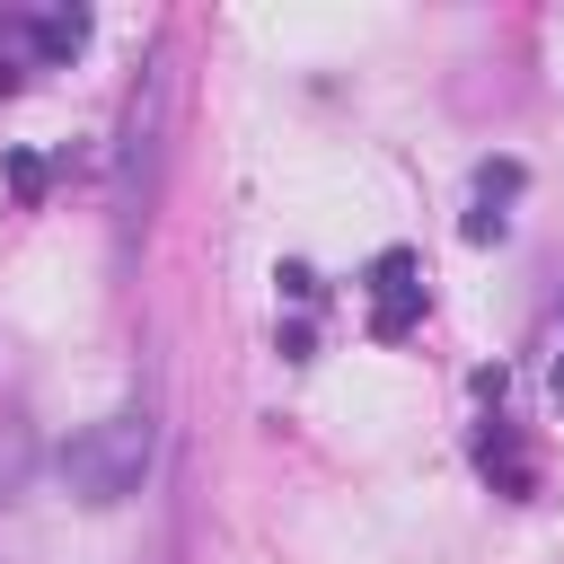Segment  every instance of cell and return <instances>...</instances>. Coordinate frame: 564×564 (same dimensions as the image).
<instances>
[{
	"mask_svg": "<svg viewBox=\"0 0 564 564\" xmlns=\"http://www.w3.org/2000/svg\"><path fill=\"white\" fill-rule=\"evenodd\" d=\"M9 88H18V70H9V53H0V97H9Z\"/></svg>",
	"mask_w": 564,
	"mask_h": 564,
	"instance_id": "cell-8",
	"label": "cell"
},
{
	"mask_svg": "<svg viewBox=\"0 0 564 564\" xmlns=\"http://www.w3.org/2000/svg\"><path fill=\"white\" fill-rule=\"evenodd\" d=\"M159 132H167V62L141 70L132 106H123V150H115V212L141 220L150 212V167H159Z\"/></svg>",
	"mask_w": 564,
	"mask_h": 564,
	"instance_id": "cell-2",
	"label": "cell"
},
{
	"mask_svg": "<svg viewBox=\"0 0 564 564\" xmlns=\"http://www.w3.org/2000/svg\"><path fill=\"white\" fill-rule=\"evenodd\" d=\"M9 194H18V203H35V194H44V159H26V150H18V159H9Z\"/></svg>",
	"mask_w": 564,
	"mask_h": 564,
	"instance_id": "cell-7",
	"label": "cell"
},
{
	"mask_svg": "<svg viewBox=\"0 0 564 564\" xmlns=\"http://www.w3.org/2000/svg\"><path fill=\"white\" fill-rule=\"evenodd\" d=\"M555 405H564V352H555Z\"/></svg>",
	"mask_w": 564,
	"mask_h": 564,
	"instance_id": "cell-9",
	"label": "cell"
},
{
	"mask_svg": "<svg viewBox=\"0 0 564 564\" xmlns=\"http://www.w3.org/2000/svg\"><path fill=\"white\" fill-rule=\"evenodd\" d=\"M150 449H159V423H150V405L132 397V405H115V414H97L88 432L62 441V485H70L79 502H123V494H141Z\"/></svg>",
	"mask_w": 564,
	"mask_h": 564,
	"instance_id": "cell-1",
	"label": "cell"
},
{
	"mask_svg": "<svg viewBox=\"0 0 564 564\" xmlns=\"http://www.w3.org/2000/svg\"><path fill=\"white\" fill-rule=\"evenodd\" d=\"M476 467H485V476H494V485H502L511 502H520V494H538V467L520 458L511 423H485V432H476Z\"/></svg>",
	"mask_w": 564,
	"mask_h": 564,
	"instance_id": "cell-6",
	"label": "cell"
},
{
	"mask_svg": "<svg viewBox=\"0 0 564 564\" xmlns=\"http://www.w3.org/2000/svg\"><path fill=\"white\" fill-rule=\"evenodd\" d=\"M18 35H26V53H35V62H70V53L88 44V9H26V18H18Z\"/></svg>",
	"mask_w": 564,
	"mask_h": 564,
	"instance_id": "cell-4",
	"label": "cell"
},
{
	"mask_svg": "<svg viewBox=\"0 0 564 564\" xmlns=\"http://www.w3.org/2000/svg\"><path fill=\"white\" fill-rule=\"evenodd\" d=\"M414 317H423V256L414 247L370 256V335L397 344V335H414Z\"/></svg>",
	"mask_w": 564,
	"mask_h": 564,
	"instance_id": "cell-3",
	"label": "cell"
},
{
	"mask_svg": "<svg viewBox=\"0 0 564 564\" xmlns=\"http://www.w3.org/2000/svg\"><path fill=\"white\" fill-rule=\"evenodd\" d=\"M520 194V159H485L476 167V212H467V238L485 247V238H502V203Z\"/></svg>",
	"mask_w": 564,
	"mask_h": 564,
	"instance_id": "cell-5",
	"label": "cell"
}]
</instances>
